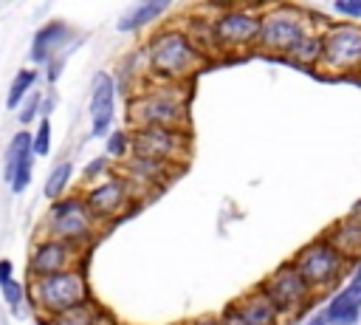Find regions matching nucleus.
<instances>
[{
  "mask_svg": "<svg viewBox=\"0 0 361 325\" xmlns=\"http://www.w3.org/2000/svg\"><path fill=\"white\" fill-rule=\"evenodd\" d=\"M147 73L158 85H186V79L206 62L183 25H161L144 45Z\"/></svg>",
  "mask_w": 361,
  "mask_h": 325,
  "instance_id": "1",
  "label": "nucleus"
},
{
  "mask_svg": "<svg viewBox=\"0 0 361 325\" xmlns=\"http://www.w3.org/2000/svg\"><path fill=\"white\" fill-rule=\"evenodd\" d=\"M186 102L189 93L183 85H149L144 90H135L127 105V119L133 130L141 127H172L186 130Z\"/></svg>",
  "mask_w": 361,
  "mask_h": 325,
  "instance_id": "2",
  "label": "nucleus"
},
{
  "mask_svg": "<svg viewBox=\"0 0 361 325\" xmlns=\"http://www.w3.org/2000/svg\"><path fill=\"white\" fill-rule=\"evenodd\" d=\"M313 23L307 11L296 6H268L262 8V28H259V51L276 54L282 59H290L296 48L313 34Z\"/></svg>",
  "mask_w": 361,
  "mask_h": 325,
  "instance_id": "3",
  "label": "nucleus"
},
{
  "mask_svg": "<svg viewBox=\"0 0 361 325\" xmlns=\"http://www.w3.org/2000/svg\"><path fill=\"white\" fill-rule=\"evenodd\" d=\"M28 300L34 305V311L42 319H54L76 305L90 302V288L85 280L82 268L73 271H62L54 277H39V280H28Z\"/></svg>",
  "mask_w": 361,
  "mask_h": 325,
  "instance_id": "4",
  "label": "nucleus"
},
{
  "mask_svg": "<svg viewBox=\"0 0 361 325\" xmlns=\"http://www.w3.org/2000/svg\"><path fill=\"white\" fill-rule=\"evenodd\" d=\"M42 235L65 240L76 249H85L96 240L99 220L87 209L82 192H73V195H65V198H59L48 206V212L42 218Z\"/></svg>",
  "mask_w": 361,
  "mask_h": 325,
  "instance_id": "5",
  "label": "nucleus"
},
{
  "mask_svg": "<svg viewBox=\"0 0 361 325\" xmlns=\"http://www.w3.org/2000/svg\"><path fill=\"white\" fill-rule=\"evenodd\" d=\"M259 28H262V11L248 6H228L214 11L212 17V45L214 54H243L259 45Z\"/></svg>",
  "mask_w": 361,
  "mask_h": 325,
  "instance_id": "6",
  "label": "nucleus"
},
{
  "mask_svg": "<svg viewBox=\"0 0 361 325\" xmlns=\"http://www.w3.org/2000/svg\"><path fill=\"white\" fill-rule=\"evenodd\" d=\"M290 263L299 268V274L310 283L313 291H330V288H336L344 280V274L350 271V266H353L324 235L316 237V240H310L305 249H299Z\"/></svg>",
  "mask_w": 361,
  "mask_h": 325,
  "instance_id": "7",
  "label": "nucleus"
},
{
  "mask_svg": "<svg viewBox=\"0 0 361 325\" xmlns=\"http://www.w3.org/2000/svg\"><path fill=\"white\" fill-rule=\"evenodd\" d=\"M319 68L333 76L361 73V25L358 23H330L322 28Z\"/></svg>",
  "mask_w": 361,
  "mask_h": 325,
  "instance_id": "8",
  "label": "nucleus"
},
{
  "mask_svg": "<svg viewBox=\"0 0 361 325\" xmlns=\"http://www.w3.org/2000/svg\"><path fill=\"white\" fill-rule=\"evenodd\" d=\"M257 288L274 302V308L279 311V317H299L302 311L310 308L313 294H316L310 288V283L299 274V268L293 263L276 266L265 280H259Z\"/></svg>",
  "mask_w": 361,
  "mask_h": 325,
  "instance_id": "9",
  "label": "nucleus"
},
{
  "mask_svg": "<svg viewBox=\"0 0 361 325\" xmlns=\"http://www.w3.org/2000/svg\"><path fill=\"white\" fill-rule=\"evenodd\" d=\"M189 153V136L186 130L172 127H141L133 130V155L149 158L158 164H178Z\"/></svg>",
  "mask_w": 361,
  "mask_h": 325,
  "instance_id": "10",
  "label": "nucleus"
},
{
  "mask_svg": "<svg viewBox=\"0 0 361 325\" xmlns=\"http://www.w3.org/2000/svg\"><path fill=\"white\" fill-rule=\"evenodd\" d=\"M87 209L93 212V218L99 223L104 220H118L133 203H135V195H133V187L127 184L124 175H107L90 187H85L82 192Z\"/></svg>",
  "mask_w": 361,
  "mask_h": 325,
  "instance_id": "11",
  "label": "nucleus"
},
{
  "mask_svg": "<svg viewBox=\"0 0 361 325\" xmlns=\"http://www.w3.org/2000/svg\"><path fill=\"white\" fill-rule=\"evenodd\" d=\"M79 263H82V249H76L65 240L39 235L31 246V254H28V280L73 271V268H79Z\"/></svg>",
  "mask_w": 361,
  "mask_h": 325,
  "instance_id": "12",
  "label": "nucleus"
},
{
  "mask_svg": "<svg viewBox=\"0 0 361 325\" xmlns=\"http://www.w3.org/2000/svg\"><path fill=\"white\" fill-rule=\"evenodd\" d=\"M87 113H90V136H96V138L107 136L113 116H116V82L107 71H99L93 76Z\"/></svg>",
  "mask_w": 361,
  "mask_h": 325,
  "instance_id": "13",
  "label": "nucleus"
},
{
  "mask_svg": "<svg viewBox=\"0 0 361 325\" xmlns=\"http://www.w3.org/2000/svg\"><path fill=\"white\" fill-rule=\"evenodd\" d=\"M31 170H34V147H31V133L20 130L11 136L6 147V181L11 192H25L31 184Z\"/></svg>",
  "mask_w": 361,
  "mask_h": 325,
  "instance_id": "14",
  "label": "nucleus"
},
{
  "mask_svg": "<svg viewBox=\"0 0 361 325\" xmlns=\"http://www.w3.org/2000/svg\"><path fill=\"white\" fill-rule=\"evenodd\" d=\"M228 311L243 322V325H279V311L274 308V302L257 288L248 291L243 297H237Z\"/></svg>",
  "mask_w": 361,
  "mask_h": 325,
  "instance_id": "15",
  "label": "nucleus"
},
{
  "mask_svg": "<svg viewBox=\"0 0 361 325\" xmlns=\"http://www.w3.org/2000/svg\"><path fill=\"white\" fill-rule=\"evenodd\" d=\"M71 37V25L62 23V20H54V23H45L37 34H34V45H31V62L42 65L48 59H54V54L68 42Z\"/></svg>",
  "mask_w": 361,
  "mask_h": 325,
  "instance_id": "16",
  "label": "nucleus"
},
{
  "mask_svg": "<svg viewBox=\"0 0 361 325\" xmlns=\"http://www.w3.org/2000/svg\"><path fill=\"white\" fill-rule=\"evenodd\" d=\"M324 237H327L350 263L361 260V215H358V212H353L350 218L333 223V229H330Z\"/></svg>",
  "mask_w": 361,
  "mask_h": 325,
  "instance_id": "17",
  "label": "nucleus"
},
{
  "mask_svg": "<svg viewBox=\"0 0 361 325\" xmlns=\"http://www.w3.org/2000/svg\"><path fill=\"white\" fill-rule=\"evenodd\" d=\"M324 311L330 325H355V319L361 317V285L350 283L341 291H336Z\"/></svg>",
  "mask_w": 361,
  "mask_h": 325,
  "instance_id": "18",
  "label": "nucleus"
},
{
  "mask_svg": "<svg viewBox=\"0 0 361 325\" xmlns=\"http://www.w3.org/2000/svg\"><path fill=\"white\" fill-rule=\"evenodd\" d=\"M172 6H169V0H141V3H133L124 14H121V20H118V31H138V28H144V25H149V23H155L161 14H166Z\"/></svg>",
  "mask_w": 361,
  "mask_h": 325,
  "instance_id": "19",
  "label": "nucleus"
},
{
  "mask_svg": "<svg viewBox=\"0 0 361 325\" xmlns=\"http://www.w3.org/2000/svg\"><path fill=\"white\" fill-rule=\"evenodd\" d=\"M37 71L34 68H23V71H17V76L11 79V85H8V93H6V105L14 110V107H20L28 96H31V90H34V85H37Z\"/></svg>",
  "mask_w": 361,
  "mask_h": 325,
  "instance_id": "20",
  "label": "nucleus"
},
{
  "mask_svg": "<svg viewBox=\"0 0 361 325\" xmlns=\"http://www.w3.org/2000/svg\"><path fill=\"white\" fill-rule=\"evenodd\" d=\"M71 178H73V164H71V161H59V164L48 172V181H45V187H42L45 198H48L51 203L59 201V198H65V189H68Z\"/></svg>",
  "mask_w": 361,
  "mask_h": 325,
  "instance_id": "21",
  "label": "nucleus"
},
{
  "mask_svg": "<svg viewBox=\"0 0 361 325\" xmlns=\"http://www.w3.org/2000/svg\"><path fill=\"white\" fill-rule=\"evenodd\" d=\"M99 314H102V308L90 300V302L76 305V308H71V311H65V314H59L54 319H45V325H93V319Z\"/></svg>",
  "mask_w": 361,
  "mask_h": 325,
  "instance_id": "22",
  "label": "nucleus"
},
{
  "mask_svg": "<svg viewBox=\"0 0 361 325\" xmlns=\"http://www.w3.org/2000/svg\"><path fill=\"white\" fill-rule=\"evenodd\" d=\"M107 158H116V161H130L133 158V130L107 133Z\"/></svg>",
  "mask_w": 361,
  "mask_h": 325,
  "instance_id": "23",
  "label": "nucleus"
},
{
  "mask_svg": "<svg viewBox=\"0 0 361 325\" xmlns=\"http://www.w3.org/2000/svg\"><path fill=\"white\" fill-rule=\"evenodd\" d=\"M31 147H34V155H48L51 153V122L48 119H39L37 130L31 133Z\"/></svg>",
  "mask_w": 361,
  "mask_h": 325,
  "instance_id": "24",
  "label": "nucleus"
},
{
  "mask_svg": "<svg viewBox=\"0 0 361 325\" xmlns=\"http://www.w3.org/2000/svg\"><path fill=\"white\" fill-rule=\"evenodd\" d=\"M107 175H110V158H107V155L93 158V161L82 170V178L87 181V187H90V184H96V181H102V178H107Z\"/></svg>",
  "mask_w": 361,
  "mask_h": 325,
  "instance_id": "25",
  "label": "nucleus"
},
{
  "mask_svg": "<svg viewBox=\"0 0 361 325\" xmlns=\"http://www.w3.org/2000/svg\"><path fill=\"white\" fill-rule=\"evenodd\" d=\"M0 288H3V300H6V305H8L11 311H20L23 300L28 297V291H25L17 280H11V283H6V285H0Z\"/></svg>",
  "mask_w": 361,
  "mask_h": 325,
  "instance_id": "26",
  "label": "nucleus"
},
{
  "mask_svg": "<svg viewBox=\"0 0 361 325\" xmlns=\"http://www.w3.org/2000/svg\"><path fill=\"white\" fill-rule=\"evenodd\" d=\"M39 110H42V107H39V90H31V96L20 105V113H17L20 124H31V122H34V116H37Z\"/></svg>",
  "mask_w": 361,
  "mask_h": 325,
  "instance_id": "27",
  "label": "nucleus"
},
{
  "mask_svg": "<svg viewBox=\"0 0 361 325\" xmlns=\"http://www.w3.org/2000/svg\"><path fill=\"white\" fill-rule=\"evenodd\" d=\"M333 11L347 17L350 23H358L361 20V0H336L333 3Z\"/></svg>",
  "mask_w": 361,
  "mask_h": 325,
  "instance_id": "28",
  "label": "nucleus"
},
{
  "mask_svg": "<svg viewBox=\"0 0 361 325\" xmlns=\"http://www.w3.org/2000/svg\"><path fill=\"white\" fill-rule=\"evenodd\" d=\"M14 266H11V260H0V285H6V283H11L14 280Z\"/></svg>",
  "mask_w": 361,
  "mask_h": 325,
  "instance_id": "29",
  "label": "nucleus"
},
{
  "mask_svg": "<svg viewBox=\"0 0 361 325\" xmlns=\"http://www.w3.org/2000/svg\"><path fill=\"white\" fill-rule=\"evenodd\" d=\"M305 325H330V319H327V311H319V314H313Z\"/></svg>",
  "mask_w": 361,
  "mask_h": 325,
  "instance_id": "30",
  "label": "nucleus"
},
{
  "mask_svg": "<svg viewBox=\"0 0 361 325\" xmlns=\"http://www.w3.org/2000/svg\"><path fill=\"white\" fill-rule=\"evenodd\" d=\"M189 325H223V319L220 317H200V319H195Z\"/></svg>",
  "mask_w": 361,
  "mask_h": 325,
  "instance_id": "31",
  "label": "nucleus"
},
{
  "mask_svg": "<svg viewBox=\"0 0 361 325\" xmlns=\"http://www.w3.org/2000/svg\"><path fill=\"white\" fill-rule=\"evenodd\" d=\"M350 283H353V285H361V260H355L353 274H350Z\"/></svg>",
  "mask_w": 361,
  "mask_h": 325,
  "instance_id": "32",
  "label": "nucleus"
},
{
  "mask_svg": "<svg viewBox=\"0 0 361 325\" xmlns=\"http://www.w3.org/2000/svg\"><path fill=\"white\" fill-rule=\"evenodd\" d=\"M93 325H118V322H116V319H113L110 314H104V311H102V314H99V317L93 319Z\"/></svg>",
  "mask_w": 361,
  "mask_h": 325,
  "instance_id": "33",
  "label": "nucleus"
},
{
  "mask_svg": "<svg viewBox=\"0 0 361 325\" xmlns=\"http://www.w3.org/2000/svg\"><path fill=\"white\" fill-rule=\"evenodd\" d=\"M220 319H223V325H243V322H240V319H237V317H234L228 308L223 311V317H220Z\"/></svg>",
  "mask_w": 361,
  "mask_h": 325,
  "instance_id": "34",
  "label": "nucleus"
}]
</instances>
